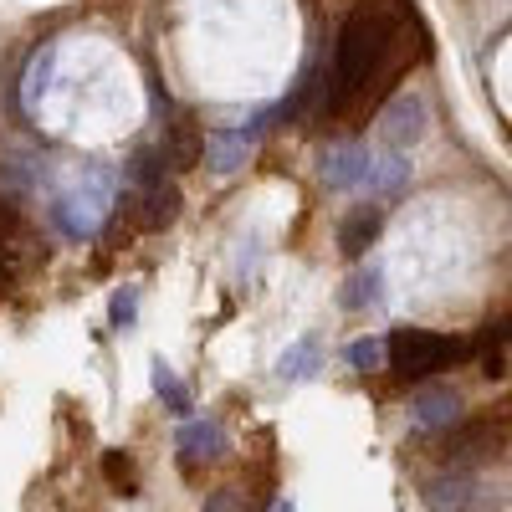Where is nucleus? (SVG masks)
<instances>
[{
    "label": "nucleus",
    "mask_w": 512,
    "mask_h": 512,
    "mask_svg": "<svg viewBox=\"0 0 512 512\" xmlns=\"http://www.w3.org/2000/svg\"><path fill=\"white\" fill-rule=\"evenodd\" d=\"M405 62V6L400 0H359L333 41V67L323 82L318 123H338L384 88Z\"/></svg>",
    "instance_id": "obj_1"
},
{
    "label": "nucleus",
    "mask_w": 512,
    "mask_h": 512,
    "mask_svg": "<svg viewBox=\"0 0 512 512\" xmlns=\"http://www.w3.org/2000/svg\"><path fill=\"white\" fill-rule=\"evenodd\" d=\"M103 472H108V482H113L123 497H128V492H139V482H134V461H128L123 451H108V456H103Z\"/></svg>",
    "instance_id": "obj_15"
},
{
    "label": "nucleus",
    "mask_w": 512,
    "mask_h": 512,
    "mask_svg": "<svg viewBox=\"0 0 512 512\" xmlns=\"http://www.w3.org/2000/svg\"><path fill=\"white\" fill-rule=\"evenodd\" d=\"M349 364H354L359 374L379 369V364H384V338H354V344H349Z\"/></svg>",
    "instance_id": "obj_16"
},
{
    "label": "nucleus",
    "mask_w": 512,
    "mask_h": 512,
    "mask_svg": "<svg viewBox=\"0 0 512 512\" xmlns=\"http://www.w3.org/2000/svg\"><path fill=\"white\" fill-rule=\"evenodd\" d=\"M180 461H185V472H195L200 461H221L226 456V425L221 420H190L185 431H180Z\"/></svg>",
    "instance_id": "obj_6"
},
{
    "label": "nucleus",
    "mask_w": 512,
    "mask_h": 512,
    "mask_svg": "<svg viewBox=\"0 0 512 512\" xmlns=\"http://www.w3.org/2000/svg\"><path fill=\"white\" fill-rule=\"evenodd\" d=\"M384 354H390V364L410 379H425V374H436L446 364L461 359V344L446 333H431V328H400L390 344H384Z\"/></svg>",
    "instance_id": "obj_4"
},
{
    "label": "nucleus",
    "mask_w": 512,
    "mask_h": 512,
    "mask_svg": "<svg viewBox=\"0 0 512 512\" xmlns=\"http://www.w3.org/2000/svg\"><path fill=\"white\" fill-rule=\"evenodd\" d=\"M318 364H323V344H318V338H297V344L277 359V379L303 384V379H313V374H318Z\"/></svg>",
    "instance_id": "obj_8"
},
{
    "label": "nucleus",
    "mask_w": 512,
    "mask_h": 512,
    "mask_svg": "<svg viewBox=\"0 0 512 512\" xmlns=\"http://www.w3.org/2000/svg\"><path fill=\"white\" fill-rule=\"evenodd\" d=\"M175 216H180V190H175V185H164V180L144 185V226H149V231L175 226Z\"/></svg>",
    "instance_id": "obj_10"
},
{
    "label": "nucleus",
    "mask_w": 512,
    "mask_h": 512,
    "mask_svg": "<svg viewBox=\"0 0 512 512\" xmlns=\"http://www.w3.org/2000/svg\"><path fill=\"white\" fill-rule=\"evenodd\" d=\"M420 134H425V103L415 93H400L390 108H384V139L400 149V144H415Z\"/></svg>",
    "instance_id": "obj_7"
},
{
    "label": "nucleus",
    "mask_w": 512,
    "mask_h": 512,
    "mask_svg": "<svg viewBox=\"0 0 512 512\" xmlns=\"http://www.w3.org/2000/svg\"><path fill=\"white\" fill-rule=\"evenodd\" d=\"M205 149H210V169H221V175H231V169L241 164V154H246L251 144H241L236 134H221V139H210Z\"/></svg>",
    "instance_id": "obj_13"
},
{
    "label": "nucleus",
    "mask_w": 512,
    "mask_h": 512,
    "mask_svg": "<svg viewBox=\"0 0 512 512\" xmlns=\"http://www.w3.org/2000/svg\"><path fill=\"white\" fill-rule=\"evenodd\" d=\"M108 318H113L118 333H123V328H134V318H139V287H118V292H113V303H108Z\"/></svg>",
    "instance_id": "obj_14"
},
{
    "label": "nucleus",
    "mask_w": 512,
    "mask_h": 512,
    "mask_svg": "<svg viewBox=\"0 0 512 512\" xmlns=\"http://www.w3.org/2000/svg\"><path fill=\"white\" fill-rule=\"evenodd\" d=\"M374 297H379V267L349 277V287L338 292V303H344V308H364V303H374Z\"/></svg>",
    "instance_id": "obj_12"
},
{
    "label": "nucleus",
    "mask_w": 512,
    "mask_h": 512,
    "mask_svg": "<svg viewBox=\"0 0 512 512\" xmlns=\"http://www.w3.org/2000/svg\"><path fill=\"white\" fill-rule=\"evenodd\" d=\"M323 185L333 190H349V195H374V200H390L410 185V164L405 154H379V149H364V144H338L323 154L318 164Z\"/></svg>",
    "instance_id": "obj_2"
},
{
    "label": "nucleus",
    "mask_w": 512,
    "mask_h": 512,
    "mask_svg": "<svg viewBox=\"0 0 512 512\" xmlns=\"http://www.w3.org/2000/svg\"><path fill=\"white\" fill-rule=\"evenodd\" d=\"M379 226H384V216L379 210H354V216L338 226V246H344V256H364L369 246H374V236H379Z\"/></svg>",
    "instance_id": "obj_9"
},
{
    "label": "nucleus",
    "mask_w": 512,
    "mask_h": 512,
    "mask_svg": "<svg viewBox=\"0 0 512 512\" xmlns=\"http://www.w3.org/2000/svg\"><path fill=\"white\" fill-rule=\"evenodd\" d=\"M47 72H52V52L31 57V67H26V88H21V103H26V108L36 103V88H47Z\"/></svg>",
    "instance_id": "obj_17"
},
{
    "label": "nucleus",
    "mask_w": 512,
    "mask_h": 512,
    "mask_svg": "<svg viewBox=\"0 0 512 512\" xmlns=\"http://www.w3.org/2000/svg\"><path fill=\"white\" fill-rule=\"evenodd\" d=\"M108 205H113V180H108V175H88L82 185H72V190H62V195L52 200V221H57V231L72 236V241H93V236L103 231Z\"/></svg>",
    "instance_id": "obj_3"
},
{
    "label": "nucleus",
    "mask_w": 512,
    "mask_h": 512,
    "mask_svg": "<svg viewBox=\"0 0 512 512\" xmlns=\"http://www.w3.org/2000/svg\"><path fill=\"white\" fill-rule=\"evenodd\" d=\"M410 420H415V431H451L461 420V395L451 384H425L410 400Z\"/></svg>",
    "instance_id": "obj_5"
},
{
    "label": "nucleus",
    "mask_w": 512,
    "mask_h": 512,
    "mask_svg": "<svg viewBox=\"0 0 512 512\" xmlns=\"http://www.w3.org/2000/svg\"><path fill=\"white\" fill-rule=\"evenodd\" d=\"M154 390H159V400L169 405V415H190V395H185V384L175 379V369H169L164 359H154Z\"/></svg>",
    "instance_id": "obj_11"
}]
</instances>
